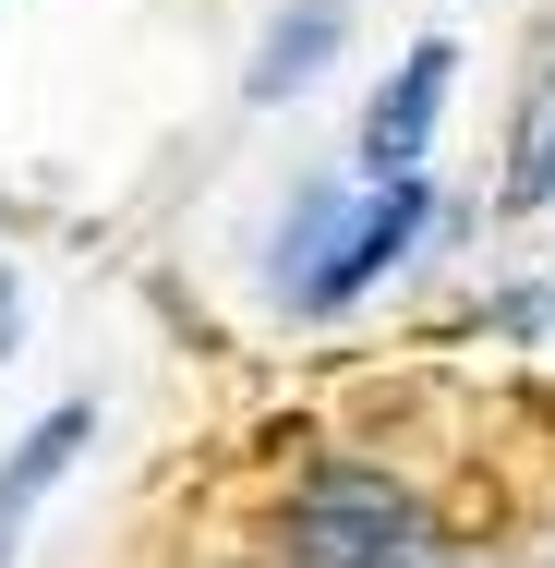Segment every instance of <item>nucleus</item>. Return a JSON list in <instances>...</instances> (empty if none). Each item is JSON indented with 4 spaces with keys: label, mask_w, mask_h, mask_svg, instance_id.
<instances>
[{
    "label": "nucleus",
    "mask_w": 555,
    "mask_h": 568,
    "mask_svg": "<svg viewBox=\"0 0 555 568\" xmlns=\"http://www.w3.org/2000/svg\"><path fill=\"white\" fill-rule=\"evenodd\" d=\"M399 532H411V496H399V484H374V471H327V484L290 508L278 557H290V568H374Z\"/></svg>",
    "instance_id": "1"
},
{
    "label": "nucleus",
    "mask_w": 555,
    "mask_h": 568,
    "mask_svg": "<svg viewBox=\"0 0 555 568\" xmlns=\"http://www.w3.org/2000/svg\"><path fill=\"white\" fill-rule=\"evenodd\" d=\"M446 73H459V49L423 37V49L399 61V85L374 98V121H362V170H374V182H411V170H423V133H435V110H446Z\"/></svg>",
    "instance_id": "2"
},
{
    "label": "nucleus",
    "mask_w": 555,
    "mask_h": 568,
    "mask_svg": "<svg viewBox=\"0 0 555 568\" xmlns=\"http://www.w3.org/2000/svg\"><path fill=\"white\" fill-rule=\"evenodd\" d=\"M411 230H423V194H411V182H374V206L338 230V242H327V266H302L290 291H302V303H350V291H362V278H374V266H387Z\"/></svg>",
    "instance_id": "3"
},
{
    "label": "nucleus",
    "mask_w": 555,
    "mask_h": 568,
    "mask_svg": "<svg viewBox=\"0 0 555 568\" xmlns=\"http://www.w3.org/2000/svg\"><path fill=\"white\" fill-rule=\"evenodd\" d=\"M73 448H85V412H49V424H37V436L12 448V471H0V557H12V532L37 520V496H49V484L73 471Z\"/></svg>",
    "instance_id": "4"
},
{
    "label": "nucleus",
    "mask_w": 555,
    "mask_h": 568,
    "mask_svg": "<svg viewBox=\"0 0 555 568\" xmlns=\"http://www.w3.org/2000/svg\"><path fill=\"white\" fill-rule=\"evenodd\" d=\"M338 49V0H302L278 37H266V61H254V98H290V85H315Z\"/></svg>",
    "instance_id": "5"
},
{
    "label": "nucleus",
    "mask_w": 555,
    "mask_h": 568,
    "mask_svg": "<svg viewBox=\"0 0 555 568\" xmlns=\"http://www.w3.org/2000/svg\"><path fill=\"white\" fill-rule=\"evenodd\" d=\"M374 568H471V557H446V545H423V532H399V545H387Z\"/></svg>",
    "instance_id": "6"
},
{
    "label": "nucleus",
    "mask_w": 555,
    "mask_h": 568,
    "mask_svg": "<svg viewBox=\"0 0 555 568\" xmlns=\"http://www.w3.org/2000/svg\"><path fill=\"white\" fill-rule=\"evenodd\" d=\"M12 327H24V291H12V278H0V351H12Z\"/></svg>",
    "instance_id": "7"
},
{
    "label": "nucleus",
    "mask_w": 555,
    "mask_h": 568,
    "mask_svg": "<svg viewBox=\"0 0 555 568\" xmlns=\"http://www.w3.org/2000/svg\"><path fill=\"white\" fill-rule=\"evenodd\" d=\"M544 194H555V133H544Z\"/></svg>",
    "instance_id": "8"
}]
</instances>
